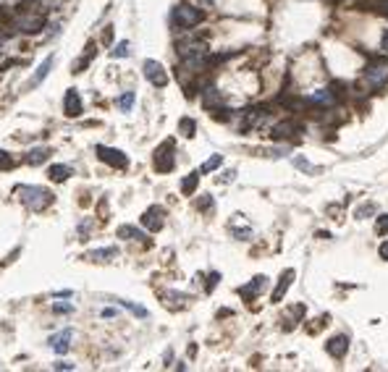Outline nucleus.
I'll list each match as a JSON object with an SVG mask.
<instances>
[{
  "mask_svg": "<svg viewBox=\"0 0 388 372\" xmlns=\"http://www.w3.org/2000/svg\"><path fill=\"white\" fill-rule=\"evenodd\" d=\"M18 200L24 202L29 210H45V207H50L53 200H55V194L50 189H45V186H18Z\"/></svg>",
  "mask_w": 388,
  "mask_h": 372,
  "instance_id": "nucleus-1",
  "label": "nucleus"
},
{
  "mask_svg": "<svg viewBox=\"0 0 388 372\" xmlns=\"http://www.w3.org/2000/svg\"><path fill=\"white\" fill-rule=\"evenodd\" d=\"M205 18V13L199 11V8H194V6H189V3H178L176 8H173V13H171V21H173V27L176 29H194L199 21Z\"/></svg>",
  "mask_w": 388,
  "mask_h": 372,
  "instance_id": "nucleus-2",
  "label": "nucleus"
},
{
  "mask_svg": "<svg viewBox=\"0 0 388 372\" xmlns=\"http://www.w3.org/2000/svg\"><path fill=\"white\" fill-rule=\"evenodd\" d=\"M362 84L367 86V90H383V86L388 84V63H370L367 69H364V76H362Z\"/></svg>",
  "mask_w": 388,
  "mask_h": 372,
  "instance_id": "nucleus-3",
  "label": "nucleus"
},
{
  "mask_svg": "<svg viewBox=\"0 0 388 372\" xmlns=\"http://www.w3.org/2000/svg\"><path fill=\"white\" fill-rule=\"evenodd\" d=\"M13 27L24 34H39L45 29V16L42 13H34V11H24L21 16H16Z\"/></svg>",
  "mask_w": 388,
  "mask_h": 372,
  "instance_id": "nucleus-4",
  "label": "nucleus"
},
{
  "mask_svg": "<svg viewBox=\"0 0 388 372\" xmlns=\"http://www.w3.org/2000/svg\"><path fill=\"white\" fill-rule=\"evenodd\" d=\"M173 165H176V158H173V139H168V142H163L160 147L155 149V170H157V173H168V170H173Z\"/></svg>",
  "mask_w": 388,
  "mask_h": 372,
  "instance_id": "nucleus-5",
  "label": "nucleus"
},
{
  "mask_svg": "<svg viewBox=\"0 0 388 372\" xmlns=\"http://www.w3.org/2000/svg\"><path fill=\"white\" fill-rule=\"evenodd\" d=\"M142 71H145V79L152 84V86H168V71L163 69V63H157V60H145V65H142Z\"/></svg>",
  "mask_w": 388,
  "mask_h": 372,
  "instance_id": "nucleus-6",
  "label": "nucleus"
},
{
  "mask_svg": "<svg viewBox=\"0 0 388 372\" xmlns=\"http://www.w3.org/2000/svg\"><path fill=\"white\" fill-rule=\"evenodd\" d=\"M142 226L147 228V231H152V233H157L163 226H166V210L160 207V205H152V207H147L145 212H142Z\"/></svg>",
  "mask_w": 388,
  "mask_h": 372,
  "instance_id": "nucleus-7",
  "label": "nucleus"
},
{
  "mask_svg": "<svg viewBox=\"0 0 388 372\" xmlns=\"http://www.w3.org/2000/svg\"><path fill=\"white\" fill-rule=\"evenodd\" d=\"M95 152H97V158H100L103 163H108V165H113V168H126V165H129V158L124 155L121 149H116V147L97 144V147H95Z\"/></svg>",
  "mask_w": 388,
  "mask_h": 372,
  "instance_id": "nucleus-8",
  "label": "nucleus"
},
{
  "mask_svg": "<svg viewBox=\"0 0 388 372\" xmlns=\"http://www.w3.org/2000/svg\"><path fill=\"white\" fill-rule=\"evenodd\" d=\"M302 105H310V107H333L336 105V95L331 90H315L307 97H302Z\"/></svg>",
  "mask_w": 388,
  "mask_h": 372,
  "instance_id": "nucleus-9",
  "label": "nucleus"
},
{
  "mask_svg": "<svg viewBox=\"0 0 388 372\" xmlns=\"http://www.w3.org/2000/svg\"><path fill=\"white\" fill-rule=\"evenodd\" d=\"M265 121V111L262 107H249V111H244L241 113V121H239V134H247L249 128H255V126H260Z\"/></svg>",
  "mask_w": 388,
  "mask_h": 372,
  "instance_id": "nucleus-10",
  "label": "nucleus"
},
{
  "mask_svg": "<svg viewBox=\"0 0 388 372\" xmlns=\"http://www.w3.org/2000/svg\"><path fill=\"white\" fill-rule=\"evenodd\" d=\"M81 111H84V107H81V97H79V92L71 86V90L63 95V113H66L68 118H79Z\"/></svg>",
  "mask_w": 388,
  "mask_h": 372,
  "instance_id": "nucleus-11",
  "label": "nucleus"
},
{
  "mask_svg": "<svg viewBox=\"0 0 388 372\" xmlns=\"http://www.w3.org/2000/svg\"><path fill=\"white\" fill-rule=\"evenodd\" d=\"M265 286H268V278H265V275H255L252 283H247V286L239 289V296L247 299V301H252V299H257V296L265 291Z\"/></svg>",
  "mask_w": 388,
  "mask_h": 372,
  "instance_id": "nucleus-12",
  "label": "nucleus"
},
{
  "mask_svg": "<svg viewBox=\"0 0 388 372\" xmlns=\"http://www.w3.org/2000/svg\"><path fill=\"white\" fill-rule=\"evenodd\" d=\"M273 139H291V137H296V134H302V126L296 123V121H281V123H276L273 126Z\"/></svg>",
  "mask_w": 388,
  "mask_h": 372,
  "instance_id": "nucleus-13",
  "label": "nucleus"
},
{
  "mask_svg": "<svg viewBox=\"0 0 388 372\" xmlns=\"http://www.w3.org/2000/svg\"><path fill=\"white\" fill-rule=\"evenodd\" d=\"M53 63H55V58H53V55H48V58L42 60V65L32 74V79L27 81V90H37V86H39L45 79H48V74H50V69H53Z\"/></svg>",
  "mask_w": 388,
  "mask_h": 372,
  "instance_id": "nucleus-14",
  "label": "nucleus"
},
{
  "mask_svg": "<svg viewBox=\"0 0 388 372\" xmlns=\"http://www.w3.org/2000/svg\"><path fill=\"white\" fill-rule=\"evenodd\" d=\"M325 352H328L333 359L346 357V352H349V336H333V338L325 343Z\"/></svg>",
  "mask_w": 388,
  "mask_h": 372,
  "instance_id": "nucleus-15",
  "label": "nucleus"
},
{
  "mask_svg": "<svg viewBox=\"0 0 388 372\" xmlns=\"http://www.w3.org/2000/svg\"><path fill=\"white\" fill-rule=\"evenodd\" d=\"M71 341H74V331H71V327H66L63 333H58V336L50 338V348H53L55 354H66L68 346H71Z\"/></svg>",
  "mask_w": 388,
  "mask_h": 372,
  "instance_id": "nucleus-16",
  "label": "nucleus"
},
{
  "mask_svg": "<svg viewBox=\"0 0 388 372\" xmlns=\"http://www.w3.org/2000/svg\"><path fill=\"white\" fill-rule=\"evenodd\" d=\"M202 107L205 111H220L223 107V95L215 90V86H208V90L202 92Z\"/></svg>",
  "mask_w": 388,
  "mask_h": 372,
  "instance_id": "nucleus-17",
  "label": "nucleus"
},
{
  "mask_svg": "<svg viewBox=\"0 0 388 372\" xmlns=\"http://www.w3.org/2000/svg\"><path fill=\"white\" fill-rule=\"evenodd\" d=\"M294 275H296V273H294L291 268H289V270H286V273L281 275V280H278V286H276V289H273V296H270V299H273V301H276V304H278V301H281V299L286 296V291H289V286H291V280H294Z\"/></svg>",
  "mask_w": 388,
  "mask_h": 372,
  "instance_id": "nucleus-18",
  "label": "nucleus"
},
{
  "mask_svg": "<svg viewBox=\"0 0 388 372\" xmlns=\"http://www.w3.org/2000/svg\"><path fill=\"white\" fill-rule=\"evenodd\" d=\"M50 155H53V149H50V147H34V149L29 152V155H27V163H29V165H42Z\"/></svg>",
  "mask_w": 388,
  "mask_h": 372,
  "instance_id": "nucleus-19",
  "label": "nucleus"
},
{
  "mask_svg": "<svg viewBox=\"0 0 388 372\" xmlns=\"http://www.w3.org/2000/svg\"><path fill=\"white\" fill-rule=\"evenodd\" d=\"M48 176H50V181L63 184V181H68V179H71V168H68V165H50Z\"/></svg>",
  "mask_w": 388,
  "mask_h": 372,
  "instance_id": "nucleus-20",
  "label": "nucleus"
},
{
  "mask_svg": "<svg viewBox=\"0 0 388 372\" xmlns=\"http://www.w3.org/2000/svg\"><path fill=\"white\" fill-rule=\"evenodd\" d=\"M113 257H118V249L116 247H108V249H95V252H89L87 259H92V262H108Z\"/></svg>",
  "mask_w": 388,
  "mask_h": 372,
  "instance_id": "nucleus-21",
  "label": "nucleus"
},
{
  "mask_svg": "<svg viewBox=\"0 0 388 372\" xmlns=\"http://www.w3.org/2000/svg\"><path fill=\"white\" fill-rule=\"evenodd\" d=\"M197 184H199V170L197 173H189L187 179H181V194H194V189H197Z\"/></svg>",
  "mask_w": 388,
  "mask_h": 372,
  "instance_id": "nucleus-22",
  "label": "nucleus"
},
{
  "mask_svg": "<svg viewBox=\"0 0 388 372\" xmlns=\"http://www.w3.org/2000/svg\"><path fill=\"white\" fill-rule=\"evenodd\" d=\"M118 238H134V242H142L145 233L139 228H134V226H121L118 228Z\"/></svg>",
  "mask_w": 388,
  "mask_h": 372,
  "instance_id": "nucleus-23",
  "label": "nucleus"
},
{
  "mask_svg": "<svg viewBox=\"0 0 388 372\" xmlns=\"http://www.w3.org/2000/svg\"><path fill=\"white\" fill-rule=\"evenodd\" d=\"M134 100H136V95H134V92H124V95H121V97L116 100V105L121 107L124 113H129L131 107H134Z\"/></svg>",
  "mask_w": 388,
  "mask_h": 372,
  "instance_id": "nucleus-24",
  "label": "nucleus"
},
{
  "mask_svg": "<svg viewBox=\"0 0 388 372\" xmlns=\"http://www.w3.org/2000/svg\"><path fill=\"white\" fill-rule=\"evenodd\" d=\"M194 131H197V123H194L192 118H181V121H178V134L194 137Z\"/></svg>",
  "mask_w": 388,
  "mask_h": 372,
  "instance_id": "nucleus-25",
  "label": "nucleus"
},
{
  "mask_svg": "<svg viewBox=\"0 0 388 372\" xmlns=\"http://www.w3.org/2000/svg\"><path fill=\"white\" fill-rule=\"evenodd\" d=\"M375 212H378V205H375V202H367V205H359V207H357L354 217L364 221V217H370V215H375Z\"/></svg>",
  "mask_w": 388,
  "mask_h": 372,
  "instance_id": "nucleus-26",
  "label": "nucleus"
},
{
  "mask_svg": "<svg viewBox=\"0 0 388 372\" xmlns=\"http://www.w3.org/2000/svg\"><path fill=\"white\" fill-rule=\"evenodd\" d=\"M220 163H223V155H213L210 160H205V163H202V168H199V176H202V173H210V170L220 168Z\"/></svg>",
  "mask_w": 388,
  "mask_h": 372,
  "instance_id": "nucleus-27",
  "label": "nucleus"
},
{
  "mask_svg": "<svg viewBox=\"0 0 388 372\" xmlns=\"http://www.w3.org/2000/svg\"><path fill=\"white\" fill-rule=\"evenodd\" d=\"M121 307H126L129 312H134L136 317H147V310H145V307H139V304H134V301H126V299H121Z\"/></svg>",
  "mask_w": 388,
  "mask_h": 372,
  "instance_id": "nucleus-28",
  "label": "nucleus"
},
{
  "mask_svg": "<svg viewBox=\"0 0 388 372\" xmlns=\"http://www.w3.org/2000/svg\"><path fill=\"white\" fill-rule=\"evenodd\" d=\"M16 165V160L11 158V152H6V149H0V170H11Z\"/></svg>",
  "mask_w": 388,
  "mask_h": 372,
  "instance_id": "nucleus-29",
  "label": "nucleus"
},
{
  "mask_svg": "<svg viewBox=\"0 0 388 372\" xmlns=\"http://www.w3.org/2000/svg\"><path fill=\"white\" fill-rule=\"evenodd\" d=\"M126 55H129V42H126V39L118 42V45L110 50V58H126Z\"/></svg>",
  "mask_w": 388,
  "mask_h": 372,
  "instance_id": "nucleus-30",
  "label": "nucleus"
},
{
  "mask_svg": "<svg viewBox=\"0 0 388 372\" xmlns=\"http://www.w3.org/2000/svg\"><path fill=\"white\" fill-rule=\"evenodd\" d=\"M163 299H173L171 304H184V301H187L189 296H187V294H178V291H168V294H166Z\"/></svg>",
  "mask_w": 388,
  "mask_h": 372,
  "instance_id": "nucleus-31",
  "label": "nucleus"
},
{
  "mask_svg": "<svg viewBox=\"0 0 388 372\" xmlns=\"http://www.w3.org/2000/svg\"><path fill=\"white\" fill-rule=\"evenodd\" d=\"M375 231H378L380 236H385V233H388V215H380V217H378V223H375Z\"/></svg>",
  "mask_w": 388,
  "mask_h": 372,
  "instance_id": "nucleus-32",
  "label": "nucleus"
},
{
  "mask_svg": "<svg viewBox=\"0 0 388 372\" xmlns=\"http://www.w3.org/2000/svg\"><path fill=\"white\" fill-rule=\"evenodd\" d=\"M53 312H55V315H71L74 307H71V304H60V301H58V304H53Z\"/></svg>",
  "mask_w": 388,
  "mask_h": 372,
  "instance_id": "nucleus-33",
  "label": "nucleus"
},
{
  "mask_svg": "<svg viewBox=\"0 0 388 372\" xmlns=\"http://www.w3.org/2000/svg\"><path fill=\"white\" fill-rule=\"evenodd\" d=\"M218 280H220V273H210V278H208V286H205V291H213L215 286H218Z\"/></svg>",
  "mask_w": 388,
  "mask_h": 372,
  "instance_id": "nucleus-34",
  "label": "nucleus"
},
{
  "mask_svg": "<svg viewBox=\"0 0 388 372\" xmlns=\"http://www.w3.org/2000/svg\"><path fill=\"white\" fill-rule=\"evenodd\" d=\"M197 207H199V210H208V207H213V196H210V194H202V200L197 202Z\"/></svg>",
  "mask_w": 388,
  "mask_h": 372,
  "instance_id": "nucleus-35",
  "label": "nucleus"
},
{
  "mask_svg": "<svg viewBox=\"0 0 388 372\" xmlns=\"http://www.w3.org/2000/svg\"><path fill=\"white\" fill-rule=\"evenodd\" d=\"M294 165L299 168V170H312V165H310L307 158H294Z\"/></svg>",
  "mask_w": 388,
  "mask_h": 372,
  "instance_id": "nucleus-36",
  "label": "nucleus"
},
{
  "mask_svg": "<svg viewBox=\"0 0 388 372\" xmlns=\"http://www.w3.org/2000/svg\"><path fill=\"white\" fill-rule=\"evenodd\" d=\"M234 179H236V170H226V173H223V176H220L218 181H223V184H228V181H234Z\"/></svg>",
  "mask_w": 388,
  "mask_h": 372,
  "instance_id": "nucleus-37",
  "label": "nucleus"
},
{
  "mask_svg": "<svg viewBox=\"0 0 388 372\" xmlns=\"http://www.w3.org/2000/svg\"><path fill=\"white\" fill-rule=\"evenodd\" d=\"M53 369H74V362H66V359H63V362H55Z\"/></svg>",
  "mask_w": 388,
  "mask_h": 372,
  "instance_id": "nucleus-38",
  "label": "nucleus"
},
{
  "mask_svg": "<svg viewBox=\"0 0 388 372\" xmlns=\"http://www.w3.org/2000/svg\"><path fill=\"white\" fill-rule=\"evenodd\" d=\"M378 254H380L383 259H388V242H383V244H380V249H378Z\"/></svg>",
  "mask_w": 388,
  "mask_h": 372,
  "instance_id": "nucleus-39",
  "label": "nucleus"
},
{
  "mask_svg": "<svg viewBox=\"0 0 388 372\" xmlns=\"http://www.w3.org/2000/svg\"><path fill=\"white\" fill-rule=\"evenodd\" d=\"M110 37H113V27H108V29L103 32V42H110Z\"/></svg>",
  "mask_w": 388,
  "mask_h": 372,
  "instance_id": "nucleus-40",
  "label": "nucleus"
},
{
  "mask_svg": "<svg viewBox=\"0 0 388 372\" xmlns=\"http://www.w3.org/2000/svg\"><path fill=\"white\" fill-rule=\"evenodd\" d=\"M100 315H103V317H116V310H103Z\"/></svg>",
  "mask_w": 388,
  "mask_h": 372,
  "instance_id": "nucleus-41",
  "label": "nucleus"
},
{
  "mask_svg": "<svg viewBox=\"0 0 388 372\" xmlns=\"http://www.w3.org/2000/svg\"><path fill=\"white\" fill-rule=\"evenodd\" d=\"M53 296H58V299H60V296H63V299H68V296H71V291H55Z\"/></svg>",
  "mask_w": 388,
  "mask_h": 372,
  "instance_id": "nucleus-42",
  "label": "nucleus"
},
{
  "mask_svg": "<svg viewBox=\"0 0 388 372\" xmlns=\"http://www.w3.org/2000/svg\"><path fill=\"white\" fill-rule=\"evenodd\" d=\"M383 53H385V55H388V32H385V34H383Z\"/></svg>",
  "mask_w": 388,
  "mask_h": 372,
  "instance_id": "nucleus-43",
  "label": "nucleus"
},
{
  "mask_svg": "<svg viewBox=\"0 0 388 372\" xmlns=\"http://www.w3.org/2000/svg\"><path fill=\"white\" fill-rule=\"evenodd\" d=\"M328 3H336V0H328Z\"/></svg>",
  "mask_w": 388,
  "mask_h": 372,
  "instance_id": "nucleus-44",
  "label": "nucleus"
},
{
  "mask_svg": "<svg viewBox=\"0 0 388 372\" xmlns=\"http://www.w3.org/2000/svg\"><path fill=\"white\" fill-rule=\"evenodd\" d=\"M24 3H32V0H24Z\"/></svg>",
  "mask_w": 388,
  "mask_h": 372,
  "instance_id": "nucleus-45",
  "label": "nucleus"
}]
</instances>
